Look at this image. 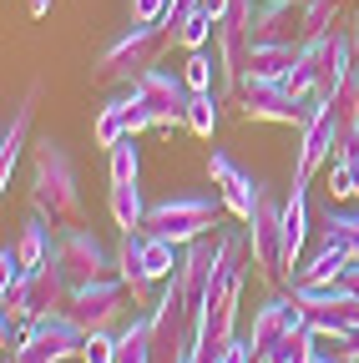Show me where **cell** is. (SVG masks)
I'll return each mask as SVG.
<instances>
[{
	"instance_id": "cell-1",
	"label": "cell",
	"mask_w": 359,
	"mask_h": 363,
	"mask_svg": "<svg viewBox=\"0 0 359 363\" xmlns=\"http://www.w3.org/2000/svg\"><path fill=\"white\" fill-rule=\"evenodd\" d=\"M248 238L243 233H223L218 238V262L203 293V313H198V338H203V363L238 333V298H243V272H248Z\"/></svg>"
},
{
	"instance_id": "cell-2",
	"label": "cell",
	"mask_w": 359,
	"mask_h": 363,
	"mask_svg": "<svg viewBox=\"0 0 359 363\" xmlns=\"http://www.w3.org/2000/svg\"><path fill=\"white\" fill-rule=\"evenodd\" d=\"M31 207L51 227H81L76 167H71V157L51 142V136H41L36 152H31Z\"/></svg>"
},
{
	"instance_id": "cell-3",
	"label": "cell",
	"mask_w": 359,
	"mask_h": 363,
	"mask_svg": "<svg viewBox=\"0 0 359 363\" xmlns=\"http://www.w3.org/2000/svg\"><path fill=\"white\" fill-rule=\"evenodd\" d=\"M172 40H177V35H172L167 26H142V21H132V30H122L107 51H102L97 81H107V86H132L142 71H152V66L162 61V51H167Z\"/></svg>"
},
{
	"instance_id": "cell-4",
	"label": "cell",
	"mask_w": 359,
	"mask_h": 363,
	"mask_svg": "<svg viewBox=\"0 0 359 363\" xmlns=\"http://www.w3.org/2000/svg\"><path fill=\"white\" fill-rule=\"evenodd\" d=\"M228 212L223 202H213V197H167V202H152L147 207V227L142 233H157V238H167V242H177V247H188V242H198V238H213V227H218V217Z\"/></svg>"
},
{
	"instance_id": "cell-5",
	"label": "cell",
	"mask_w": 359,
	"mask_h": 363,
	"mask_svg": "<svg viewBox=\"0 0 359 363\" xmlns=\"http://www.w3.org/2000/svg\"><path fill=\"white\" fill-rule=\"evenodd\" d=\"M339 147V121H334V101L324 91H314L304 101V121H299V157H294V172L299 177H314L319 167H329Z\"/></svg>"
},
{
	"instance_id": "cell-6",
	"label": "cell",
	"mask_w": 359,
	"mask_h": 363,
	"mask_svg": "<svg viewBox=\"0 0 359 363\" xmlns=\"http://www.w3.org/2000/svg\"><path fill=\"white\" fill-rule=\"evenodd\" d=\"M132 91H137V101L152 111V121H157L162 136H172L177 126H188V101H193V91H188L183 76L152 66V71H142L137 81H132Z\"/></svg>"
},
{
	"instance_id": "cell-7",
	"label": "cell",
	"mask_w": 359,
	"mask_h": 363,
	"mask_svg": "<svg viewBox=\"0 0 359 363\" xmlns=\"http://www.w3.org/2000/svg\"><path fill=\"white\" fill-rule=\"evenodd\" d=\"M81 348H86V328L61 308V313L36 318L31 343H26L21 353H11V358H16V363H66V358H81Z\"/></svg>"
},
{
	"instance_id": "cell-8",
	"label": "cell",
	"mask_w": 359,
	"mask_h": 363,
	"mask_svg": "<svg viewBox=\"0 0 359 363\" xmlns=\"http://www.w3.org/2000/svg\"><path fill=\"white\" fill-rule=\"evenodd\" d=\"M289 298L304 308L309 328L319 338H339V333H349L359 323V298L344 293L339 283H329V288H289Z\"/></svg>"
},
{
	"instance_id": "cell-9",
	"label": "cell",
	"mask_w": 359,
	"mask_h": 363,
	"mask_svg": "<svg viewBox=\"0 0 359 363\" xmlns=\"http://www.w3.org/2000/svg\"><path fill=\"white\" fill-rule=\"evenodd\" d=\"M238 116L243 121H268V126H294L304 121V101L289 96L284 81H263V76H243L238 86Z\"/></svg>"
},
{
	"instance_id": "cell-10",
	"label": "cell",
	"mask_w": 359,
	"mask_h": 363,
	"mask_svg": "<svg viewBox=\"0 0 359 363\" xmlns=\"http://www.w3.org/2000/svg\"><path fill=\"white\" fill-rule=\"evenodd\" d=\"M56 267H61V278L71 288H81V283L107 278V267H117V257H107V247H102V238L92 227H66L56 238Z\"/></svg>"
},
{
	"instance_id": "cell-11",
	"label": "cell",
	"mask_w": 359,
	"mask_h": 363,
	"mask_svg": "<svg viewBox=\"0 0 359 363\" xmlns=\"http://www.w3.org/2000/svg\"><path fill=\"white\" fill-rule=\"evenodd\" d=\"M248 257L258 278H284V207L268 202V192L258 197V212L248 222Z\"/></svg>"
},
{
	"instance_id": "cell-12",
	"label": "cell",
	"mask_w": 359,
	"mask_h": 363,
	"mask_svg": "<svg viewBox=\"0 0 359 363\" xmlns=\"http://www.w3.org/2000/svg\"><path fill=\"white\" fill-rule=\"evenodd\" d=\"M208 177H213V187H218V202L248 227L253 212H258V197H263V182L248 177V172H238L228 152H213V157H208Z\"/></svg>"
},
{
	"instance_id": "cell-13",
	"label": "cell",
	"mask_w": 359,
	"mask_h": 363,
	"mask_svg": "<svg viewBox=\"0 0 359 363\" xmlns=\"http://www.w3.org/2000/svg\"><path fill=\"white\" fill-rule=\"evenodd\" d=\"M218 45V96H238V86L248 76V56H253V35H248V21L228 16L213 35Z\"/></svg>"
},
{
	"instance_id": "cell-14",
	"label": "cell",
	"mask_w": 359,
	"mask_h": 363,
	"mask_svg": "<svg viewBox=\"0 0 359 363\" xmlns=\"http://www.w3.org/2000/svg\"><path fill=\"white\" fill-rule=\"evenodd\" d=\"M122 293H127V283L122 278H97V283H81V288H71V303H66V313L76 318V323L86 328V333H97V328H112V318L122 313Z\"/></svg>"
},
{
	"instance_id": "cell-15",
	"label": "cell",
	"mask_w": 359,
	"mask_h": 363,
	"mask_svg": "<svg viewBox=\"0 0 359 363\" xmlns=\"http://www.w3.org/2000/svg\"><path fill=\"white\" fill-rule=\"evenodd\" d=\"M304 238H309V177L294 172V192H289V202H284V283L299 272Z\"/></svg>"
},
{
	"instance_id": "cell-16",
	"label": "cell",
	"mask_w": 359,
	"mask_h": 363,
	"mask_svg": "<svg viewBox=\"0 0 359 363\" xmlns=\"http://www.w3.org/2000/svg\"><path fill=\"white\" fill-rule=\"evenodd\" d=\"M36 96H41V86H26V96L16 101L11 121H6V136H0V187H11V177H16V162L31 142V116H36Z\"/></svg>"
},
{
	"instance_id": "cell-17",
	"label": "cell",
	"mask_w": 359,
	"mask_h": 363,
	"mask_svg": "<svg viewBox=\"0 0 359 363\" xmlns=\"http://www.w3.org/2000/svg\"><path fill=\"white\" fill-rule=\"evenodd\" d=\"M117 278L127 283V293H132L137 308H152L157 303L152 298L157 278L147 272V257H142V233H122V242H117Z\"/></svg>"
},
{
	"instance_id": "cell-18",
	"label": "cell",
	"mask_w": 359,
	"mask_h": 363,
	"mask_svg": "<svg viewBox=\"0 0 359 363\" xmlns=\"http://www.w3.org/2000/svg\"><path fill=\"white\" fill-rule=\"evenodd\" d=\"M66 303H71V283L61 278V267H56V257H51L46 267H36V272H31L21 318H46V313H61Z\"/></svg>"
},
{
	"instance_id": "cell-19",
	"label": "cell",
	"mask_w": 359,
	"mask_h": 363,
	"mask_svg": "<svg viewBox=\"0 0 359 363\" xmlns=\"http://www.w3.org/2000/svg\"><path fill=\"white\" fill-rule=\"evenodd\" d=\"M289 26L299 30V0H253V16H248L253 40H294Z\"/></svg>"
},
{
	"instance_id": "cell-20",
	"label": "cell",
	"mask_w": 359,
	"mask_h": 363,
	"mask_svg": "<svg viewBox=\"0 0 359 363\" xmlns=\"http://www.w3.org/2000/svg\"><path fill=\"white\" fill-rule=\"evenodd\" d=\"M304 56V40H253V56H248V76L263 81H284Z\"/></svg>"
},
{
	"instance_id": "cell-21",
	"label": "cell",
	"mask_w": 359,
	"mask_h": 363,
	"mask_svg": "<svg viewBox=\"0 0 359 363\" xmlns=\"http://www.w3.org/2000/svg\"><path fill=\"white\" fill-rule=\"evenodd\" d=\"M284 328H294V298H268V303L253 313V333H248L253 353L263 358L268 348H274V343L284 338Z\"/></svg>"
},
{
	"instance_id": "cell-22",
	"label": "cell",
	"mask_w": 359,
	"mask_h": 363,
	"mask_svg": "<svg viewBox=\"0 0 359 363\" xmlns=\"http://www.w3.org/2000/svg\"><path fill=\"white\" fill-rule=\"evenodd\" d=\"M354 257L344 252V247H319V252H314V262L309 267H299L294 272V278H289V288H329V283H339L344 278V267H349Z\"/></svg>"
},
{
	"instance_id": "cell-23",
	"label": "cell",
	"mask_w": 359,
	"mask_h": 363,
	"mask_svg": "<svg viewBox=\"0 0 359 363\" xmlns=\"http://www.w3.org/2000/svg\"><path fill=\"white\" fill-rule=\"evenodd\" d=\"M16 252H21V262L36 272V267H46L51 257H56V238H51V222L41 217V212H31V222L21 227V238H16Z\"/></svg>"
},
{
	"instance_id": "cell-24",
	"label": "cell",
	"mask_w": 359,
	"mask_h": 363,
	"mask_svg": "<svg viewBox=\"0 0 359 363\" xmlns=\"http://www.w3.org/2000/svg\"><path fill=\"white\" fill-rule=\"evenodd\" d=\"M112 222L122 233H142L147 227V202L137 182H112Z\"/></svg>"
},
{
	"instance_id": "cell-25",
	"label": "cell",
	"mask_w": 359,
	"mask_h": 363,
	"mask_svg": "<svg viewBox=\"0 0 359 363\" xmlns=\"http://www.w3.org/2000/svg\"><path fill=\"white\" fill-rule=\"evenodd\" d=\"M127 111H132V91H127V96H112V101L97 111L92 136H97V147H102V152H112L122 136H132V131H127Z\"/></svg>"
},
{
	"instance_id": "cell-26",
	"label": "cell",
	"mask_w": 359,
	"mask_h": 363,
	"mask_svg": "<svg viewBox=\"0 0 359 363\" xmlns=\"http://www.w3.org/2000/svg\"><path fill=\"white\" fill-rule=\"evenodd\" d=\"M314 338H319V333H314L309 323H294V328H284V338L268 348L258 363H309L314 353H319V348H314Z\"/></svg>"
},
{
	"instance_id": "cell-27",
	"label": "cell",
	"mask_w": 359,
	"mask_h": 363,
	"mask_svg": "<svg viewBox=\"0 0 359 363\" xmlns=\"http://www.w3.org/2000/svg\"><path fill=\"white\" fill-rule=\"evenodd\" d=\"M117 363H152V318H132L117 333Z\"/></svg>"
},
{
	"instance_id": "cell-28",
	"label": "cell",
	"mask_w": 359,
	"mask_h": 363,
	"mask_svg": "<svg viewBox=\"0 0 359 363\" xmlns=\"http://www.w3.org/2000/svg\"><path fill=\"white\" fill-rule=\"evenodd\" d=\"M339 11H344V0H299V30H304V40L334 30Z\"/></svg>"
},
{
	"instance_id": "cell-29",
	"label": "cell",
	"mask_w": 359,
	"mask_h": 363,
	"mask_svg": "<svg viewBox=\"0 0 359 363\" xmlns=\"http://www.w3.org/2000/svg\"><path fill=\"white\" fill-rule=\"evenodd\" d=\"M218 106H223L218 91H193V101H188V131L208 142V136L218 131V116H223Z\"/></svg>"
},
{
	"instance_id": "cell-30",
	"label": "cell",
	"mask_w": 359,
	"mask_h": 363,
	"mask_svg": "<svg viewBox=\"0 0 359 363\" xmlns=\"http://www.w3.org/2000/svg\"><path fill=\"white\" fill-rule=\"evenodd\" d=\"M107 177L112 182H137L142 177V147H137V136H122V142L107 152Z\"/></svg>"
},
{
	"instance_id": "cell-31",
	"label": "cell",
	"mask_w": 359,
	"mask_h": 363,
	"mask_svg": "<svg viewBox=\"0 0 359 363\" xmlns=\"http://www.w3.org/2000/svg\"><path fill=\"white\" fill-rule=\"evenodd\" d=\"M213 35H218V21H213L203 6H193V11L183 16V26H177V45H183V51H208Z\"/></svg>"
},
{
	"instance_id": "cell-32",
	"label": "cell",
	"mask_w": 359,
	"mask_h": 363,
	"mask_svg": "<svg viewBox=\"0 0 359 363\" xmlns=\"http://www.w3.org/2000/svg\"><path fill=\"white\" fill-rule=\"evenodd\" d=\"M324 242H329V247H344L349 257H359V217L329 207V217H324Z\"/></svg>"
},
{
	"instance_id": "cell-33",
	"label": "cell",
	"mask_w": 359,
	"mask_h": 363,
	"mask_svg": "<svg viewBox=\"0 0 359 363\" xmlns=\"http://www.w3.org/2000/svg\"><path fill=\"white\" fill-rule=\"evenodd\" d=\"M213 76H218V56H208V51H188V61H183V81H188V91H218Z\"/></svg>"
},
{
	"instance_id": "cell-34",
	"label": "cell",
	"mask_w": 359,
	"mask_h": 363,
	"mask_svg": "<svg viewBox=\"0 0 359 363\" xmlns=\"http://www.w3.org/2000/svg\"><path fill=\"white\" fill-rule=\"evenodd\" d=\"M329 197L344 202V197H359V172L349 157H329Z\"/></svg>"
},
{
	"instance_id": "cell-35",
	"label": "cell",
	"mask_w": 359,
	"mask_h": 363,
	"mask_svg": "<svg viewBox=\"0 0 359 363\" xmlns=\"http://www.w3.org/2000/svg\"><path fill=\"white\" fill-rule=\"evenodd\" d=\"M284 86H289V96H294V101H309L314 91H319V71H314V61L299 56V66L284 76Z\"/></svg>"
},
{
	"instance_id": "cell-36",
	"label": "cell",
	"mask_w": 359,
	"mask_h": 363,
	"mask_svg": "<svg viewBox=\"0 0 359 363\" xmlns=\"http://www.w3.org/2000/svg\"><path fill=\"white\" fill-rule=\"evenodd\" d=\"M81 363H117V333H107V328H97V333H86Z\"/></svg>"
},
{
	"instance_id": "cell-37",
	"label": "cell",
	"mask_w": 359,
	"mask_h": 363,
	"mask_svg": "<svg viewBox=\"0 0 359 363\" xmlns=\"http://www.w3.org/2000/svg\"><path fill=\"white\" fill-rule=\"evenodd\" d=\"M208 363H258V353H253V343H248V338H238V333H233L228 343H223V348L208 358Z\"/></svg>"
},
{
	"instance_id": "cell-38",
	"label": "cell",
	"mask_w": 359,
	"mask_h": 363,
	"mask_svg": "<svg viewBox=\"0 0 359 363\" xmlns=\"http://www.w3.org/2000/svg\"><path fill=\"white\" fill-rule=\"evenodd\" d=\"M167 6H172V0H132V21L162 26V21H167Z\"/></svg>"
},
{
	"instance_id": "cell-39",
	"label": "cell",
	"mask_w": 359,
	"mask_h": 363,
	"mask_svg": "<svg viewBox=\"0 0 359 363\" xmlns=\"http://www.w3.org/2000/svg\"><path fill=\"white\" fill-rule=\"evenodd\" d=\"M329 343H334L329 353H334L339 363H359V323H354L349 333H339V338H329Z\"/></svg>"
},
{
	"instance_id": "cell-40",
	"label": "cell",
	"mask_w": 359,
	"mask_h": 363,
	"mask_svg": "<svg viewBox=\"0 0 359 363\" xmlns=\"http://www.w3.org/2000/svg\"><path fill=\"white\" fill-rule=\"evenodd\" d=\"M127 131L132 136H142V131H157V121H152V111L137 101V91H132V111H127Z\"/></svg>"
},
{
	"instance_id": "cell-41",
	"label": "cell",
	"mask_w": 359,
	"mask_h": 363,
	"mask_svg": "<svg viewBox=\"0 0 359 363\" xmlns=\"http://www.w3.org/2000/svg\"><path fill=\"white\" fill-rule=\"evenodd\" d=\"M198 6H203V11H208V16H213L218 26H223V21L233 16V0H198Z\"/></svg>"
},
{
	"instance_id": "cell-42",
	"label": "cell",
	"mask_w": 359,
	"mask_h": 363,
	"mask_svg": "<svg viewBox=\"0 0 359 363\" xmlns=\"http://www.w3.org/2000/svg\"><path fill=\"white\" fill-rule=\"evenodd\" d=\"M334 157H349V162H354V172H359V126H354V131L344 136V142H339V152H334Z\"/></svg>"
},
{
	"instance_id": "cell-43",
	"label": "cell",
	"mask_w": 359,
	"mask_h": 363,
	"mask_svg": "<svg viewBox=\"0 0 359 363\" xmlns=\"http://www.w3.org/2000/svg\"><path fill=\"white\" fill-rule=\"evenodd\" d=\"M339 288H344V293H354V298H359V257H354V262H349V267H344V278H339Z\"/></svg>"
},
{
	"instance_id": "cell-44",
	"label": "cell",
	"mask_w": 359,
	"mask_h": 363,
	"mask_svg": "<svg viewBox=\"0 0 359 363\" xmlns=\"http://www.w3.org/2000/svg\"><path fill=\"white\" fill-rule=\"evenodd\" d=\"M51 6H56V0H31V16H46Z\"/></svg>"
},
{
	"instance_id": "cell-45",
	"label": "cell",
	"mask_w": 359,
	"mask_h": 363,
	"mask_svg": "<svg viewBox=\"0 0 359 363\" xmlns=\"http://www.w3.org/2000/svg\"><path fill=\"white\" fill-rule=\"evenodd\" d=\"M309 363H339V358H334V353H329V348H319V353H314V358H309Z\"/></svg>"
},
{
	"instance_id": "cell-46",
	"label": "cell",
	"mask_w": 359,
	"mask_h": 363,
	"mask_svg": "<svg viewBox=\"0 0 359 363\" xmlns=\"http://www.w3.org/2000/svg\"><path fill=\"white\" fill-rule=\"evenodd\" d=\"M354 45H359V26H354Z\"/></svg>"
}]
</instances>
